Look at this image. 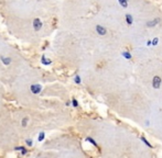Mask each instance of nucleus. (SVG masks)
Wrapping results in <instances>:
<instances>
[{
  "mask_svg": "<svg viewBox=\"0 0 162 158\" xmlns=\"http://www.w3.org/2000/svg\"><path fill=\"white\" fill-rule=\"evenodd\" d=\"M151 85H152V88L154 90H159L162 86V78L158 75L153 76L152 80H151Z\"/></svg>",
  "mask_w": 162,
  "mask_h": 158,
  "instance_id": "f257e3e1",
  "label": "nucleus"
},
{
  "mask_svg": "<svg viewBox=\"0 0 162 158\" xmlns=\"http://www.w3.org/2000/svg\"><path fill=\"white\" fill-rule=\"evenodd\" d=\"M161 23V18H153L151 20H148L146 22V27L149 28V29H152V28L157 27Z\"/></svg>",
  "mask_w": 162,
  "mask_h": 158,
  "instance_id": "f03ea898",
  "label": "nucleus"
},
{
  "mask_svg": "<svg viewBox=\"0 0 162 158\" xmlns=\"http://www.w3.org/2000/svg\"><path fill=\"white\" fill-rule=\"evenodd\" d=\"M95 31H96V33L100 36H106L108 34L107 28L104 27V25H101V24H97L96 27H95Z\"/></svg>",
  "mask_w": 162,
  "mask_h": 158,
  "instance_id": "7ed1b4c3",
  "label": "nucleus"
},
{
  "mask_svg": "<svg viewBox=\"0 0 162 158\" xmlns=\"http://www.w3.org/2000/svg\"><path fill=\"white\" fill-rule=\"evenodd\" d=\"M32 25H33V30L35 32H39L42 30L43 27V22L40 18H34L33 19V22H32Z\"/></svg>",
  "mask_w": 162,
  "mask_h": 158,
  "instance_id": "20e7f679",
  "label": "nucleus"
},
{
  "mask_svg": "<svg viewBox=\"0 0 162 158\" xmlns=\"http://www.w3.org/2000/svg\"><path fill=\"white\" fill-rule=\"evenodd\" d=\"M30 91L33 94H40L42 92V86L40 84H33L30 86Z\"/></svg>",
  "mask_w": 162,
  "mask_h": 158,
  "instance_id": "39448f33",
  "label": "nucleus"
},
{
  "mask_svg": "<svg viewBox=\"0 0 162 158\" xmlns=\"http://www.w3.org/2000/svg\"><path fill=\"white\" fill-rule=\"evenodd\" d=\"M124 18H125V22H126V24L128 25V27H131V25L135 23V17L131 13H126Z\"/></svg>",
  "mask_w": 162,
  "mask_h": 158,
  "instance_id": "423d86ee",
  "label": "nucleus"
},
{
  "mask_svg": "<svg viewBox=\"0 0 162 158\" xmlns=\"http://www.w3.org/2000/svg\"><path fill=\"white\" fill-rule=\"evenodd\" d=\"M0 60H1V63H3L5 66H8V65H10L12 63L11 57H6V56L3 55H0Z\"/></svg>",
  "mask_w": 162,
  "mask_h": 158,
  "instance_id": "0eeeda50",
  "label": "nucleus"
},
{
  "mask_svg": "<svg viewBox=\"0 0 162 158\" xmlns=\"http://www.w3.org/2000/svg\"><path fill=\"white\" fill-rule=\"evenodd\" d=\"M140 140H141V142L143 143V144L146 145V146L148 147V148H153V145L151 144V143L149 142L148 140H147V137H146V136H143V135H141V136H140Z\"/></svg>",
  "mask_w": 162,
  "mask_h": 158,
  "instance_id": "6e6552de",
  "label": "nucleus"
},
{
  "mask_svg": "<svg viewBox=\"0 0 162 158\" xmlns=\"http://www.w3.org/2000/svg\"><path fill=\"white\" fill-rule=\"evenodd\" d=\"M41 62H42L43 65H45V66H50V65L52 64V59H50V58H47L46 56L43 54L42 57H41Z\"/></svg>",
  "mask_w": 162,
  "mask_h": 158,
  "instance_id": "1a4fd4ad",
  "label": "nucleus"
},
{
  "mask_svg": "<svg viewBox=\"0 0 162 158\" xmlns=\"http://www.w3.org/2000/svg\"><path fill=\"white\" fill-rule=\"evenodd\" d=\"M119 6L122 9H128L129 7V0H117Z\"/></svg>",
  "mask_w": 162,
  "mask_h": 158,
  "instance_id": "9d476101",
  "label": "nucleus"
},
{
  "mask_svg": "<svg viewBox=\"0 0 162 158\" xmlns=\"http://www.w3.org/2000/svg\"><path fill=\"white\" fill-rule=\"evenodd\" d=\"M122 56L125 58V59H127V60H131V59H132V54H131L129 51L122 52Z\"/></svg>",
  "mask_w": 162,
  "mask_h": 158,
  "instance_id": "9b49d317",
  "label": "nucleus"
},
{
  "mask_svg": "<svg viewBox=\"0 0 162 158\" xmlns=\"http://www.w3.org/2000/svg\"><path fill=\"white\" fill-rule=\"evenodd\" d=\"M86 142L87 143H89V144H92L94 147H96V148H99V146H98V143L96 142V140H94L93 137H90V136H88V137H86Z\"/></svg>",
  "mask_w": 162,
  "mask_h": 158,
  "instance_id": "f8f14e48",
  "label": "nucleus"
},
{
  "mask_svg": "<svg viewBox=\"0 0 162 158\" xmlns=\"http://www.w3.org/2000/svg\"><path fill=\"white\" fill-rule=\"evenodd\" d=\"M151 41H152V46H158V45L160 44V38H159V36H154V38H151Z\"/></svg>",
  "mask_w": 162,
  "mask_h": 158,
  "instance_id": "ddd939ff",
  "label": "nucleus"
},
{
  "mask_svg": "<svg viewBox=\"0 0 162 158\" xmlns=\"http://www.w3.org/2000/svg\"><path fill=\"white\" fill-rule=\"evenodd\" d=\"M74 83L76 85H82V77L79 75H75L74 77Z\"/></svg>",
  "mask_w": 162,
  "mask_h": 158,
  "instance_id": "4468645a",
  "label": "nucleus"
},
{
  "mask_svg": "<svg viewBox=\"0 0 162 158\" xmlns=\"http://www.w3.org/2000/svg\"><path fill=\"white\" fill-rule=\"evenodd\" d=\"M71 102H72V107H73V108H78V107H79V102L77 101L76 98H72Z\"/></svg>",
  "mask_w": 162,
  "mask_h": 158,
  "instance_id": "2eb2a0df",
  "label": "nucleus"
},
{
  "mask_svg": "<svg viewBox=\"0 0 162 158\" xmlns=\"http://www.w3.org/2000/svg\"><path fill=\"white\" fill-rule=\"evenodd\" d=\"M44 138H45V132H40V134L38 136V140L39 142H42V140H44Z\"/></svg>",
  "mask_w": 162,
  "mask_h": 158,
  "instance_id": "dca6fc26",
  "label": "nucleus"
},
{
  "mask_svg": "<svg viewBox=\"0 0 162 158\" xmlns=\"http://www.w3.org/2000/svg\"><path fill=\"white\" fill-rule=\"evenodd\" d=\"M28 124H29V119L28 118L22 119V121H21V125H22L23 127H25V126H28Z\"/></svg>",
  "mask_w": 162,
  "mask_h": 158,
  "instance_id": "f3484780",
  "label": "nucleus"
},
{
  "mask_svg": "<svg viewBox=\"0 0 162 158\" xmlns=\"http://www.w3.org/2000/svg\"><path fill=\"white\" fill-rule=\"evenodd\" d=\"M25 144H27L29 147H32L33 146V140H32L31 138H28V140H25Z\"/></svg>",
  "mask_w": 162,
  "mask_h": 158,
  "instance_id": "a211bd4d",
  "label": "nucleus"
},
{
  "mask_svg": "<svg viewBox=\"0 0 162 158\" xmlns=\"http://www.w3.org/2000/svg\"><path fill=\"white\" fill-rule=\"evenodd\" d=\"M27 153H28V149L25 148V147L21 146V150H20V154H21V155H27Z\"/></svg>",
  "mask_w": 162,
  "mask_h": 158,
  "instance_id": "6ab92c4d",
  "label": "nucleus"
},
{
  "mask_svg": "<svg viewBox=\"0 0 162 158\" xmlns=\"http://www.w3.org/2000/svg\"><path fill=\"white\" fill-rule=\"evenodd\" d=\"M146 45H147V46H149V47L152 46V41H151V40H147Z\"/></svg>",
  "mask_w": 162,
  "mask_h": 158,
  "instance_id": "aec40b11",
  "label": "nucleus"
},
{
  "mask_svg": "<svg viewBox=\"0 0 162 158\" xmlns=\"http://www.w3.org/2000/svg\"><path fill=\"white\" fill-rule=\"evenodd\" d=\"M146 126H150V121L149 120L146 121Z\"/></svg>",
  "mask_w": 162,
  "mask_h": 158,
  "instance_id": "412c9836",
  "label": "nucleus"
}]
</instances>
